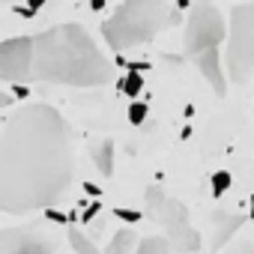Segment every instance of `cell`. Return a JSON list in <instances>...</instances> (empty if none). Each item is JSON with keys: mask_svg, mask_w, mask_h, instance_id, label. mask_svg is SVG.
I'll return each mask as SVG.
<instances>
[{"mask_svg": "<svg viewBox=\"0 0 254 254\" xmlns=\"http://www.w3.org/2000/svg\"><path fill=\"white\" fill-rule=\"evenodd\" d=\"M75 183V129L48 102H30L0 132V212L54 209Z\"/></svg>", "mask_w": 254, "mask_h": 254, "instance_id": "1", "label": "cell"}, {"mask_svg": "<svg viewBox=\"0 0 254 254\" xmlns=\"http://www.w3.org/2000/svg\"><path fill=\"white\" fill-rule=\"evenodd\" d=\"M69 242H72V248H75L78 254H99V251H96V242H93L84 230H75V227H72V230H69Z\"/></svg>", "mask_w": 254, "mask_h": 254, "instance_id": "13", "label": "cell"}, {"mask_svg": "<svg viewBox=\"0 0 254 254\" xmlns=\"http://www.w3.org/2000/svg\"><path fill=\"white\" fill-rule=\"evenodd\" d=\"M227 75L236 84H245L254 72V3H233L227 24Z\"/></svg>", "mask_w": 254, "mask_h": 254, "instance_id": "5", "label": "cell"}, {"mask_svg": "<svg viewBox=\"0 0 254 254\" xmlns=\"http://www.w3.org/2000/svg\"><path fill=\"white\" fill-rule=\"evenodd\" d=\"M90 156H93V165L102 177H111L114 174V141L111 138H102L90 147Z\"/></svg>", "mask_w": 254, "mask_h": 254, "instance_id": "10", "label": "cell"}, {"mask_svg": "<svg viewBox=\"0 0 254 254\" xmlns=\"http://www.w3.org/2000/svg\"><path fill=\"white\" fill-rule=\"evenodd\" d=\"M120 87H123L126 96H138V93L144 90V75H141V72H129V75L120 81Z\"/></svg>", "mask_w": 254, "mask_h": 254, "instance_id": "14", "label": "cell"}, {"mask_svg": "<svg viewBox=\"0 0 254 254\" xmlns=\"http://www.w3.org/2000/svg\"><path fill=\"white\" fill-rule=\"evenodd\" d=\"M114 63L81 24H54L33 36V81L63 87H102Z\"/></svg>", "mask_w": 254, "mask_h": 254, "instance_id": "2", "label": "cell"}, {"mask_svg": "<svg viewBox=\"0 0 254 254\" xmlns=\"http://www.w3.org/2000/svg\"><path fill=\"white\" fill-rule=\"evenodd\" d=\"M212 224H215V236H212V251H218V248H224L227 245V239L245 224V215L242 212H224V209H218L215 215H212Z\"/></svg>", "mask_w": 254, "mask_h": 254, "instance_id": "9", "label": "cell"}, {"mask_svg": "<svg viewBox=\"0 0 254 254\" xmlns=\"http://www.w3.org/2000/svg\"><path fill=\"white\" fill-rule=\"evenodd\" d=\"M135 254H171V245L165 236H147V239H141Z\"/></svg>", "mask_w": 254, "mask_h": 254, "instance_id": "12", "label": "cell"}, {"mask_svg": "<svg viewBox=\"0 0 254 254\" xmlns=\"http://www.w3.org/2000/svg\"><path fill=\"white\" fill-rule=\"evenodd\" d=\"M0 81H33V36H12L0 42Z\"/></svg>", "mask_w": 254, "mask_h": 254, "instance_id": "7", "label": "cell"}, {"mask_svg": "<svg viewBox=\"0 0 254 254\" xmlns=\"http://www.w3.org/2000/svg\"><path fill=\"white\" fill-rule=\"evenodd\" d=\"M57 239L39 227H6L0 230V254H54Z\"/></svg>", "mask_w": 254, "mask_h": 254, "instance_id": "8", "label": "cell"}, {"mask_svg": "<svg viewBox=\"0 0 254 254\" xmlns=\"http://www.w3.org/2000/svg\"><path fill=\"white\" fill-rule=\"evenodd\" d=\"M227 39V21L215 3H191L186 15V36L183 48L189 57H203L218 51V45Z\"/></svg>", "mask_w": 254, "mask_h": 254, "instance_id": "6", "label": "cell"}, {"mask_svg": "<svg viewBox=\"0 0 254 254\" xmlns=\"http://www.w3.org/2000/svg\"><path fill=\"white\" fill-rule=\"evenodd\" d=\"M12 105V96L9 93H0V108H9Z\"/></svg>", "mask_w": 254, "mask_h": 254, "instance_id": "20", "label": "cell"}, {"mask_svg": "<svg viewBox=\"0 0 254 254\" xmlns=\"http://www.w3.org/2000/svg\"><path fill=\"white\" fill-rule=\"evenodd\" d=\"M99 209H102V203H90V209L84 212V224H90V221L99 215Z\"/></svg>", "mask_w": 254, "mask_h": 254, "instance_id": "19", "label": "cell"}, {"mask_svg": "<svg viewBox=\"0 0 254 254\" xmlns=\"http://www.w3.org/2000/svg\"><path fill=\"white\" fill-rule=\"evenodd\" d=\"M135 242H138V236H135V230H132V227H120V230L114 233V239L108 242L105 254H132Z\"/></svg>", "mask_w": 254, "mask_h": 254, "instance_id": "11", "label": "cell"}, {"mask_svg": "<svg viewBox=\"0 0 254 254\" xmlns=\"http://www.w3.org/2000/svg\"><path fill=\"white\" fill-rule=\"evenodd\" d=\"M227 189H230V174H227V171L212 174V194H215V197H221Z\"/></svg>", "mask_w": 254, "mask_h": 254, "instance_id": "15", "label": "cell"}, {"mask_svg": "<svg viewBox=\"0 0 254 254\" xmlns=\"http://www.w3.org/2000/svg\"><path fill=\"white\" fill-rule=\"evenodd\" d=\"M224 254H254V242L251 239H236L233 245H227Z\"/></svg>", "mask_w": 254, "mask_h": 254, "instance_id": "16", "label": "cell"}, {"mask_svg": "<svg viewBox=\"0 0 254 254\" xmlns=\"http://www.w3.org/2000/svg\"><path fill=\"white\" fill-rule=\"evenodd\" d=\"M186 3H159V0H126L102 24V36L114 51H132L153 42L165 27L180 24Z\"/></svg>", "mask_w": 254, "mask_h": 254, "instance_id": "3", "label": "cell"}, {"mask_svg": "<svg viewBox=\"0 0 254 254\" xmlns=\"http://www.w3.org/2000/svg\"><path fill=\"white\" fill-rule=\"evenodd\" d=\"M144 117H147V105H141V102H135V105L129 108V120H132L135 126H141V123H144Z\"/></svg>", "mask_w": 254, "mask_h": 254, "instance_id": "17", "label": "cell"}, {"mask_svg": "<svg viewBox=\"0 0 254 254\" xmlns=\"http://www.w3.org/2000/svg\"><path fill=\"white\" fill-rule=\"evenodd\" d=\"M144 212H135V209H117V218H126V221H138Z\"/></svg>", "mask_w": 254, "mask_h": 254, "instance_id": "18", "label": "cell"}, {"mask_svg": "<svg viewBox=\"0 0 254 254\" xmlns=\"http://www.w3.org/2000/svg\"><path fill=\"white\" fill-rule=\"evenodd\" d=\"M144 215L153 218L162 230L165 239L171 245V251H183V254H194L200 248V230L191 224L189 218V206L183 200H177L174 194H168L159 186L147 189V200H144Z\"/></svg>", "mask_w": 254, "mask_h": 254, "instance_id": "4", "label": "cell"}]
</instances>
